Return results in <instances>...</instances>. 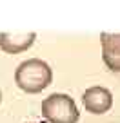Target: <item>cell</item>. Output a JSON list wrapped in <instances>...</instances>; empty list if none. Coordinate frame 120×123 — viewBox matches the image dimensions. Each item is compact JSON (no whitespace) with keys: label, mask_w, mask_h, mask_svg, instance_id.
Masks as SVG:
<instances>
[{"label":"cell","mask_w":120,"mask_h":123,"mask_svg":"<svg viewBox=\"0 0 120 123\" xmlns=\"http://www.w3.org/2000/svg\"><path fill=\"white\" fill-rule=\"evenodd\" d=\"M15 81L24 92L36 94L47 89L53 81V71L44 60L29 58L22 62L15 71Z\"/></svg>","instance_id":"cell-1"},{"label":"cell","mask_w":120,"mask_h":123,"mask_svg":"<svg viewBox=\"0 0 120 123\" xmlns=\"http://www.w3.org/2000/svg\"><path fill=\"white\" fill-rule=\"evenodd\" d=\"M40 123H46V121H40Z\"/></svg>","instance_id":"cell-7"},{"label":"cell","mask_w":120,"mask_h":123,"mask_svg":"<svg viewBox=\"0 0 120 123\" xmlns=\"http://www.w3.org/2000/svg\"><path fill=\"white\" fill-rule=\"evenodd\" d=\"M42 116L49 123H77L80 112L71 96L55 92L42 101Z\"/></svg>","instance_id":"cell-2"},{"label":"cell","mask_w":120,"mask_h":123,"mask_svg":"<svg viewBox=\"0 0 120 123\" xmlns=\"http://www.w3.org/2000/svg\"><path fill=\"white\" fill-rule=\"evenodd\" d=\"M35 33H2L0 35V49L7 54L22 53L35 43Z\"/></svg>","instance_id":"cell-5"},{"label":"cell","mask_w":120,"mask_h":123,"mask_svg":"<svg viewBox=\"0 0 120 123\" xmlns=\"http://www.w3.org/2000/svg\"><path fill=\"white\" fill-rule=\"evenodd\" d=\"M82 103L91 114H104L113 105V94L106 87H89L82 94Z\"/></svg>","instance_id":"cell-3"},{"label":"cell","mask_w":120,"mask_h":123,"mask_svg":"<svg viewBox=\"0 0 120 123\" xmlns=\"http://www.w3.org/2000/svg\"><path fill=\"white\" fill-rule=\"evenodd\" d=\"M102 58L111 73H120V33H102Z\"/></svg>","instance_id":"cell-4"},{"label":"cell","mask_w":120,"mask_h":123,"mask_svg":"<svg viewBox=\"0 0 120 123\" xmlns=\"http://www.w3.org/2000/svg\"><path fill=\"white\" fill-rule=\"evenodd\" d=\"M0 103H2V91H0Z\"/></svg>","instance_id":"cell-6"}]
</instances>
